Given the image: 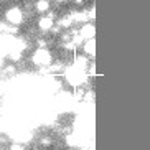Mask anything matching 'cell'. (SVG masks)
I'll list each match as a JSON object with an SVG mask.
<instances>
[{"mask_svg": "<svg viewBox=\"0 0 150 150\" xmlns=\"http://www.w3.org/2000/svg\"><path fill=\"white\" fill-rule=\"evenodd\" d=\"M5 18H7V22H8L10 25H15V27H18V25H22L25 15H23V12L18 8V7H12V8L7 10V15H5Z\"/></svg>", "mask_w": 150, "mask_h": 150, "instance_id": "cell-2", "label": "cell"}, {"mask_svg": "<svg viewBox=\"0 0 150 150\" xmlns=\"http://www.w3.org/2000/svg\"><path fill=\"white\" fill-rule=\"evenodd\" d=\"M33 63H35L36 66H51V61H53V58H51V53H50L46 48H38L33 53Z\"/></svg>", "mask_w": 150, "mask_h": 150, "instance_id": "cell-1", "label": "cell"}, {"mask_svg": "<svg viewBox=\"0 0 150 150\" xmlns=\"http://www.w3.org/2000/svg\"><path fill=\"white\" fill-rule=\"evenodd\" d=\"M40 142H41V145H43V147H50L51 144H53V140H51L50 137H41Z\"/></svg>", "mask_w": 150, "mask_h": 150, "instance_id": "cell-6", "label": "cell"}, {"mask_svg": "<svg viewBox=\"0 0 150 150\" xmlns=\"http://www.w3.org/2000/svg\"><path fill=\"white\" fill-rule=\"evenodd\" d=\"M36 27L40 28L41 31H50L51 28L54 27L53 18H50L48 15H43V17H40V18H38V22H36Z\"/></svg>", "mask_w": 150, "mask_h": 150, "instance_id": "cell-3", "label": "cell"}, {"mask_svg": "<svg viewBox=\"0 0 150 150\" xmlns=\"http://www.w3.org/2000/svg\"><path fill=\"white\" fill-rule=\"evenodd\" d=\"M50 7H51L50 0H36L35 2V10L38 12V13H48Z\"/></svg>", "mask_w": 150, "mask_h": 150, "instance_id": "cell-4", "label": "cell"}, {"mask_svg": "<svg viewBox=\"0 0 150 150\" xmlns=\"http://www.w3.org/2000/svg\"><path fill=\"white\" fill-rule=\"evenodd\" d=\"M58 27H61V28L71 27V18H59L58 20Z\"/></svg>", "mask_w": 150, "mask_h": 150, "instance_id": "cell-5", "label": "cell"}, {"mask_svg": "<svg viewBox=\"0 0 150 150\" xmlns=\"http://www.w3.org/2000/svg\"><path fill=\"white\" fill-rule=\"evenodd\" d=\"M58 2H64V0H58Z\"/></svg>", "mask_w": 150, "mask_h": 150, "instance_id": "cell-8", "label": "cell"}, {"mask_svg": "<svg viewBox=\"0 0 150 150\" xmlns=\"http://www.w3.org/2000/svg\"><path fill=\"white\" fill-rule=\"evenodd\" d=\"M0 150H2V149H0Z\"/></svg>", "mask_w": 150, "mask_h": 150, "instance_id": "cell-9", "label": "cell"}, {"mask_svg": "<svg viewBox=\"0 0 150 150\" xmlns=\"http://www.w3.org/2000/svg\"><path fill=\"white\" fill-rule=\"evenodd\" d=\"M10 150H25V149H23L22 144H12V145H10Z\"/></svg>", "mask_w": 150, "mask_h": 150, "instance_id": "cell-7", "label": "cell"}]
</instances>
